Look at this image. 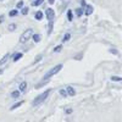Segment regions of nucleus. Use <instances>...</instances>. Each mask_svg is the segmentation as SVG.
Masks as SVG:
<instances>
[{
  "instance_id": "nucleus-23",
  "label": "nucleus",
  "mask_w": 122,
  "mask_h": 122,
  "mask_svg": "<svg viewBox=\"0 0 122 122\" xmlns=\"http://www.w3.org/2000/svg\"><path fill=\"white\" fill-rule=\"evenodd\" d=\"M14 29H16V25L15 23H11L9 26V30H14Z\"/></svg>"
},
{
  "instance_id": "nucleus-5",
  "label": "nucleus",
  "mask_w": 122,
  "mask_h": 122,
  "mask_svg": "<svg viewBox=\"0 0 122 122\" xmlns=\"http://www.w3.org/2000/svg\"><path fill=\"white\" fill-rule=\"evenodd\" d=\"M84 14H86L87 16H89V15H92V14H93V6H92V5H86Z\"/></svg>"
},
{
  "instance_id": "nucleus-18",
  "label": "nucleus",
  "mask_w": 122,
  "mask_h": 122,
  "mask_svg": "<svg viewBox=\"0 0 122 122\" xmlns=\"http://www.w3.org/2000/svg\"><path fill=\"white\" fill-rule=\"evenodd\" d=\"M70 38H71V34H70V33H66L65 37H64V39H62V42H68Z\"/></svg>"
},
{
  "instance_id": "nucleus-9",
  "label": "nucleus",
  "mask_w": 122,
  "mask_h": 122,
  "mask_svg": "<svg viewBox=\"0 0 122 122\" xmlns=\"http://www.w3.org/2000/svg\"><path fill=\"white\" fill-rule=\"evenodd\" d=\"M25 103V101H18V103H16L15 105H12L11 107H10V110H15V109H17V107H20V106H21L22 104Z\"/></svg>"
},
{
  "instance_id": "nucleus-15",
  "label": "nucleus",
  "mask_w": 122,
  "mask_h": 122,
  "mask_svg": "<svg viewBox=\"0 0 122 122\" xmlns=\"http://www.w3.org/2000/svg\"><path fill=\"white\" fill-rule=\"evenodd\" d=\"M17 15H18L17 10H11V11L9 12V16H10V17H14V16H17Z\"/></svg>"
},
{
  "instance_id": "nucleus-14",
  "label": "nucleus",
  "mask_w": 122,
  "mask_h": 122,
  "mask_svg": "<svg viewBox=\"0 0 122 122\" xmlns=\"http://www.w3.org/2000/svg\"><path fill=\"white\" fill-rule=\"evenodd\" d=\"M43 1L44 0H34V1L32 3V6H39V5H42Z\"/></svg>"
},
{
  "instance_id": "nucleus-31",
  "label": "nucleus",
  "mask_w": 122,
  "mask_h": 122,
  "mask_svg": "<svg viewBox=\"0 0 122 122\" xmlns=\"http://www.w3.org/2000/svg\"><path fill=\"white\" fill-rule=\"evenodd\" d=\"M3 73V70H0V75H1Z\"/></svg>"
},
{
  "instance_id": "nucleus-19",
  "label": "nucleus",
  "mask_w": 122,
  "mask_h": 122,
  "mask_svg": "<svg viewBox=\"0 0 122 122\" xmlns=\"http://www.w3.org/2000/svg\"><path fill=\"white\" fill-rule=\"evenodd\" d=\"M61 49H62V45H57L54 48V53H60L61 51Z\"/></svg>"
},
{
  "instance_id": "nucleus-1",
  "label": "nucleus",
  "mask_w": 122,
  "mask_h": 122,
  "mask_svg": "<svg viewBox=\"0 0 122 122\" xmlns=\"http://www.w3.org/2000/svg\"><path fill=\"white\" fill-rule=\"evenodd\" d=\"M50 92H51V90H46V92H44V93H42V94H40V95H38L34 100H33V105L34 106H38V105H40V104H42V103H44V100L49 97V94H50Z\"/></svg>"
},
{
  "instance_id": "nucleus-11",
  "label": "nucleus",
  "mask_w": 122,
  "mask_h": 122,
  "mask_svg": "<svg viewBox=\"0 0 122 122\" xmlns=\"http://www.w3.org/2000/svg\"><path fill=\"white\" fill-rule=\"evenodd\" d=\"M83 11H84V10L82 9V7H78V9H76V15L79 17V16H82L83 15Z\"/></svg>"
},
{
  "instance_id": "nucleus-4",
  "label": "nucleus",
  "mask_w": 122,
  "mask_h": 122,
  "mask_svg": "<svg viewBox=\"0 0 122 122\" xmlns=\"http://www.w3.org/2000/svg\"><path fill=\"white\" fill-rule=\"evenodd\" d=\"M45 15H46V18L49 20V21H53L54 17H55V12H54V10L53 9H46V11H45Z\"/></svg>"
},
{
  "instance_id": "nucleus-21",
  "label": "nucleus",
  "mask_w": 122,
  "mask_h": 122,
  "mask_svg": "<svg viewBox=\"0 0 122 122\" xmlns=\"http://www.w3.org/2000/svg\"><path fill=\"white\" fill-rule=\"evenodd\" d=\"M21 14H22V15H27V14H28V7H22Z\"/></svg>"
},
{
  "instance_id": "nucleus-22",
  "label": "nucleus",
  "mask_w": 122,
  "mask_h": 122,
  "mask_svg": "<svg viewBox=\"0 0 122 122\" xmlns=\"http://www.w3.org/2000/svg\"><path fill=\"white\" fill-rule=\"evenodd\" d=\"M60 94L62 97H67V93H66V89H61L60 90Z\"/></svg>"
},
{
  "instance_id": "nucleus-30",
  "label": "nucleus",
  "mask_w": 122,
  "mask_h": 122,
  "mask_svg": "<svg viewBox=\"0 0 122 122\" xmlns=\"http://www.w3.org/2000/svg\"><path fill=\"white\" fill-rule=\"evenodd\" d=\"M3 20H4V16H0V23L3 22Z\"/></svg>"
},
{
  "instance_id": "nucleus-17",
  "label": "nucleus",
  "mask_w": 122,
  "mask_h": 122,
  "mask_svg": "<svg viewBox=\"0 0 122 122\" xmlns=\"http://www.w3.org/2000/svg\"><path fill=\"white\" fill-rule=\"evenodd\" d=\"M42 18H43V12L42 11H38L36 14V20H38V21H39V20H42Z\"/></svg>"
},
{
  "instance_id": "nucleus-13",
  "label": "nucleus",
  "mask_w": 122,
  "mask_h": 122,
  "mask_svg": "<svg viewBox=\"0 0 122 122\" xmlns=\"http://www.w3.org/2000/svg\"><path fill=\"white\" fill-rule=\"evenodd\" d=\"M20 93H21V92H20V90H14L12 93H11V97L16 99V98H18V97H20Z\"/></svg>"
},
{
  "instance_id": "nucleus-12",
  "label": "nucleus",
  "mask_w": 122,
  "mask_h": 122,
  "mask_svg": "<svg viewBox=\"0 0 122 122\" xmlns=\"http://www.w3.org/2000/svg\"><path fill=\"white\" fill-rule=\"evenodd\" d=\"M9 56H10V55H9V54H6V55H5V56L1 59V60H0V66H1V65H4V64L6 62V61H7V59H9Z\"/></svg>"
},
{
  "instance_id": "nucleus-7",
  "label": "nucleus",
  "mask_w": 122,
  "mask_h": 122,
  "mask_svg": "<svg viewBox=\"0 0 122 122\" xmlns=\"http://www.w3.org/2000/svg\"><path fill=\"white\" fill-rule=\"evenodd\" d=\"M26 89H27V82H25V81H23V82L20 83V92H21V93H23Z\"/></svg>"
},
{
  "instance_id": "nucleus-24",
  "label": "nucleus",
  "mask_w": 122,
  "mask_h": 122,
  "mask_svg": "<svg viewBox=\"0 0 122 122\" xmlns=\"http://www.w3.org/2000/svg\"><path fill=\"white\" fill-rule=\"evenodd\" d=\"M21 7H23V1H18L17 3V9H21Z\"/></svg>"
},
{
  "instance_id": "nucleus-8",
  "label": "nucleus",
  "mask_w": 122,
  "mask_h": 122,
  "mask_svg": "<svg viewBox=\"0 0 122 122\" xmlns=\"http://www.w3.org/2000/svg\"><path fill=\"white\" fill-rule=\"evenodd\" d=\"M23 55H22V53H16V54H14V56H12V59H14V61H18L20 59H21Z\"/></svg>"
},
{
  "instance_id": "nucleus-16",
  "label": "nucleus",
  "mask_w": 122,
  "mask_h": 122,
  "mask_svg": "<svg viewBox=\"0 0 122 122\" xmlns=\"http://www.w3.org/2000/svg\"><path fill=\"white\" fill-rule=\"evenodd\" d=\"M67 20H68V21H72V20H73V15H72V11H71V10L67 11Z\"/></svg>"
},
{
  "instance_id": "nucleus-6",
  "label": "nucleus",
  "mask_w": 122,
  "mask_h": 122,
  "mask_svg": "<svg viewBox=\"0 0 122 122\" xmlns=\"http://www.w3.org/2000/svg\"><path fill=\"white\" fill-rule=\"evenodd\" d=\"M66 93H67V95H70V97H73V95H76V90H75L72 87H67V88H66Z\"/></svg>"
},
{
  "instance_id": "nucleus-28",
  "label": "nucleus",
  "mask_w": 122,
  "mask_h": 122,
  "mask_svg": "<svg viewBox=\"0 0 122 122\" xmlns=\"http://www.w3.org/2000/svg\"><path fill=\"white\" fill-rule=\"evenodd\" d=\"M48 1H49V4H51V5H53V4L55 3V0H48Z\"/></svg>"
},
{
  "instance_id": "nucleus-27",
  "label": "nucleus",
  "mask_w": 122,
  "mask_h": 122,
  "mask_svg": "<svg viewBox=\"0 0 122 122\" xmlns=\"http://www.w3.org/2000/svg\"><path fill=\"white\" fill-rule=\"evenodd\" d=\"M81 5H82V6H86V0H81Z\"/></svg>"
},
{
  "instance_id": "nucleus-3",
  "label": "nucleus",
  "mask_w": 122,
  "mask_h": 122,
  "mask_svg": "<svg viewBox=\"0 0 122 122\" xmlns=\"http://www.w3.org/2000/svg\"><path fill=\"white\" fill-rule=\"evenodd\" d=\"M32 34H33V29H27V30H25V32L21 34V37H20V42L21 43H26L27 40L32 37Z\"/></svg>"
},
{
  "instance_id": "nucleus-20",
  "label": "nucleus",
  "mask_w": 122,
  "mask_h": 122,
  "mask_svg": "<svg viewBox=\"0 0 122 122\" xmlns=\"http://www.w3.org/2000/svg\"><path fill=\"white\" fill-rule=\"evenodd\" d=\"M111 79H112L114 82H120L122 78H121V77H117V76H112V77H111Z\"/></svg>"
},
{
  "instance_id": "nucleus-25",
  "label": "nucleus",
  "mask_w": 122,
  "mask_h": 122,
  "mask_svg": "<svg viewBox=\"0 0 122 122\" xmlns=\"http://www.w3.org/2000/svg\"><path fill=\"white\" fill-rule=\"evenodd\" d=\"M42 57H43V55H38V56H37V59L34 60V64H37L38 61H40V59H42Z\"/></svg>"
},
{
  "instance_id": "nucleus-29",
  "label": "nucleus",
  "mask_w": 122,
  "mask_h": 122,
  "mask_svg": "<svg viewBox=\"0 0 122 122\" xmlns=\"http://www.w3.org/2000/svg\"><path fill=\"white\" fill-rule=\"evenodd\" d=\"M66 112H67V114H71V112H72V110L68 109V110H66Z\"/></svg>"
},
{
  "instance_id": "nucleus-10",
  "label": "nucleus",
  "mask_w": 122,
  "mask_h": 122,
  "mask_svg": "<svg viewBox=\"0 0 122 122\" xmlns=\"http://www.w3.org/2000/svg\"><path fill=\"white\" fill-rule=\"evenodd\" d=\"M32 39L36 43H39L40 42V34H32Z\"/></svg>"
},
{
  "instance_id": "nucleus-2",
  "label": "nucleus",
  "mask_w": 122,
  "mask_h": 122,
  "mask_svg": "<svg viewBox=\"0 0 122 122\" xmlns=\"http://www.w3.org/2000/svg\"><path fill=\"white\" fill-rule=\"evenodd\" d=\"M61 68H62V65H61V64H60V65H56L55 67H53L51 70H50L49 72H46V75L44 76L43 79H49L51 76H54V75H56L57 72H60V70H61Z\"/></svg>"
},
{
  "instance_id": "nucleus-26",
  "label": "nucleus",
  "mask_w": 122,
  "mask_h": 122,
  "mask_svg": "<svg viewBox=\"0 0 122 122\" xmlns=\"http://www.w3.org/2000/svg\"><path fill=\"white\" fill-rule=\"evenodd\" d=\"M110 53H114V54H118L116 49H111V50H110Z\"/></svg>"
}]
</instances>
